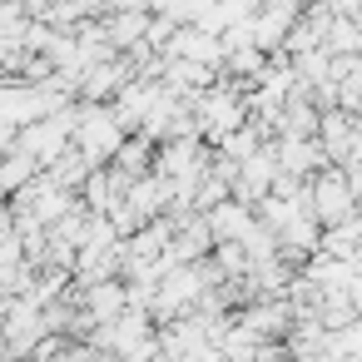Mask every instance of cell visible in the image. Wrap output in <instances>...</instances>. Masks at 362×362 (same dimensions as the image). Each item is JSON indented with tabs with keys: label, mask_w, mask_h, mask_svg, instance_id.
I'll return each mask as SVG.
<instances>
[{
	"label": "cell",
	"mask_w": 362,
	"mask_h": 362,
	"mask_svg": "<svg viewBox=\"0 0 362 362\" xmlns=\"http://www.w3.org/2000/svg\"><path fill=\"white\" fill-rule=\"evenodd\" d=\"M313 194H317V214H322L327 223H342V218L352 214V204H357V199H352V184H347L342 174H322Z\"/></svg>",
	"instance_id": "1"
}]
</instances>
